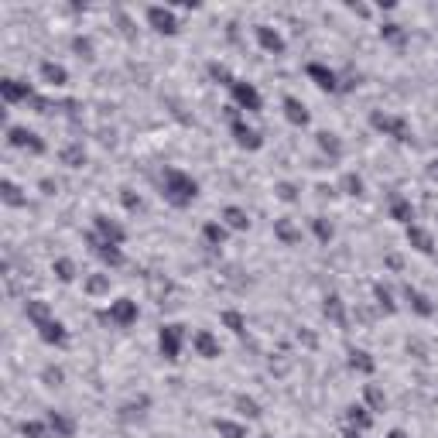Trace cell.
<instances>
[{"mask_svg":"<svg viewBox=\"0 0 438 438\" xmlns=\"http://www.w3.org/2000/svg\"><path fill=\"white\" fill-rule=\"evenodd\" d=\"M199 178L189 175L185 168H165L161 172V199L172 206V209H189L192 202L199 199Z\"/></svg>","mask_w":438,"mask_h":438,"instance_id":"6da1fadb","label":"cell"},{"mask_svg":"<svg viewBox=\"0 0 438 438\" xmlns=\"http://www.w3.org/2000/svg\"><path fill=\"white\" fill-rule=\"evenodd\" d=\"M185 339H189V329L182 322H165L158 329V353L165 363H178L182 360V349H185Z\"/></svg>","mask_w":438,"mask_h":438,"instance_id":"7a4b0ae2","label":"cell"},{"mask_svg":"<svg viewBox=\"0 0 438 438\" xmlns=\"http://www.w3.org/2000/svg\"><path fill=\"white\" fill-rule=\"evenodd\" d=\"M229 137H233L236 148H243V151H261V148H264V133L257 131V127H250L247 116L240 114L236 106H229Z\"/></svg>","mask_w":438,"mask_h":438,"instance_id":"3957f363","label":"cell"},{"mask_svg":"<svg viewBox=\"0 0 438 438\" xmlns=\"http://www.w3.org/2000/svg\"><path fill=\"white\" fill-rule=\"evenodd\" d=\"M370 127L383 137H394L400 144H407L411 141V124H407V116L400 114H387V110H373L370 114Z\"/></svg>","mask_w":438,"mask_h":438,"instance_id":"277c9868","label":"cell"},{"mask_svg":"<svg viewBox=\"0 0 438 438\" xmlns=\"http://www.w3.org/2000/svg\"><path fill=\"white\" fill-rule=\"evenodd\" d=\"M7 148L24 151V154H35V158L48 151L45 137H41L38 131H31V127H24V124H7Z\"/></svg>","mask_w":438,"mask_h":438,"instance_id":"5b68a950","label":"cell"},{"mask_svg":"<svg viewBox=\"0 0 438 438\" xmlns=\"http://www.w3.org/2000/svg\"><path fill=\"white\" fill-rule=\"evenodd\" d=\"M144 21H148L151 31L168 35V38L182 31V21H178V14H175V7H168V4H148V7H144Z\"/></svg>","mask_w":438,"mask_h":438,"instance_id":"8992f818","label":"cell"},{"mask_svg":"<svg viewBox=\"0 0 438 438\" xmlns=\"http://www.w3.org/2000/svg\"><path fill=\"white\" fill-rule=\"evenodd\" d=\"M137 319H141V305L133 298H114L110 305L99 312V322H110L116 329H131Z\"/></svg>","mask_w":438,"mask_h":438,"instance_id":"52a82bcc","label":"cell"},{"mask_svg":"<svg viewBox=\"0 0 438 438\" xmlns=\"http://www.w3.org/2000/svg\"><path fill=\"white\" fill-rule=\"evenodd\" d=\"M229 96H233V106L240 110V114H261L264 110V93L247 82V79H236L233 86H229Z\"/></svg>","mask_w":438,"mask_h":438,"instance_id":"ba28073f","label":"cell"},{"mask_svg":"<svg viewBox=\"0 0 438 438\" xmlns=\"http://www.w3.org/2000/svg\"><path fill=\"white\" fill-rule=\"evenodd\" d=\"M35 86L28 79H18V76H4L0 79V99L7 106H21V103H31L35 99Z\"/></svg>","mask_w":438,"mask_h":438,"instance_id":"9c48e42d","label":"cell"},{"mask_svg":"<svg viewBox=\"0 0 438 438\" xmlns=\"http://www.w3.org/2000/svg\"><path fill=\"white\" fill-rule=\"evenodd\" d=\"M86 243H89V250H93V257L99 261L103 267H110V270H116V267L127 264V257H124V250L116 247V243H106V240H99L96 233H86Z\"/></svg>","mask_w":438,"mask_h":438,"instance_id":"30bf717a","label":"cell"},{"mask_svg":"<svg viewBox=\"0 0 438 438\" xmlns=\"http://www.w3.org/2000/svg\"><path fill=\"white\" fill-rule=\"evenodd\" d=\"M253 41L261 45V52H267V55H285L288 48L285 35L274 24H253Z\"/></svg>","mask_w":438,"mask_h":438,"instance_id":"8fae6325","label":"cell"},{"mask_svg":"<svg viewBox=\"0 0 438 438\" xmlns=\"http://www.w3.org/2000/svg\"><path fill=\"white\" fill-rule=\"evenodd\" d=\"M400 298H404V305L411 308V315H418V319H435V302L415 285H404L400 288Z\"/></svg>","mask_w":438,"mask_h":438,"instance_id":"7c38bea8","label":"cell"},{"mask_svg":"<svg viewBox=\"0 0 438 438\" xmlns=\"http://www.w3.org/2000/svg\"><path fill=\"white\" fill-rule=\"evenodd\" d=\"M93 233L99 240H106V243H116V247H124V240H127V229L120 219H110L106 212H96L93 216Z\"/></svg>","mask_w":438,"mask_h":438,"instance_id":"4fadbf2b","label":"cell"},{"mask_svg":"<svg viewBox=\"0 0 438 438\" xmlns=\"http://www.w3.org/2000/svg\"><path fill=\"white\" fill-rule=\"evenodd\" d=\"M305 76L315 82V89H322V93H339V72H336L332 65H325V62H308Z\"/></svg>","mask_w":438,"mask_h":438,"instance_id":"5bb4252c","label":"cell"},{"mask_svg":"<svg viewBox=\"0 0 438 438\" xmlns=\"http://www.w3.org/2000/svg\"><path fill=\"white\" fill-rule=\"evenodd\" d=\"M192 349H195V356H202V360H219V356H223V343H219V336L209 332V329H195V332H192Z\"/></svg>","mask_w":438,"mask_h":438,"instance_id":"9a60e30c","label":"cell"},{"mask_svg":"<svg viewBox=\"0 0 438 438\" xmlns=\"http://www.w3.org/2000/svg\"><path fill=\"white\" fill-rule=\"evenodd\" d=\"M404 240H407V247L425 253V257H432L435 253V233L432 229L418 226V223H411V226H404Z\"/></svg>","mask_w":438,"mask_h":438,"instance_id":"2e32d148","label":"cell"},{"mask_svg":"<svg viewBox=\"0 0 438 438\" xmlns=\"http://www.w3.org/2000/svg\"><path fill=\"white\" fill-rule=\"evenodd\" d=\"M35 332H38L41 343H45V346H55V349H65V346H69V339H72V336H69V325L62 322V319H52V322L38 325Z\"/></svg>","mask_w":438,"mask_h":438,"instance_id":"e0dca14e","label":"cell"},{"mask_svg":"<svg viewBox=\"0 0 438 438\" xmlns=\"http://www.w3.org/2000/svg\"><path fill=\"white\" fill-rule=\"evenodd\" d=\"M281 110H285V120L291 127H308V124H312V114H308L305 99H298V96L288 93L285 99H281Z\"/></svg>","mask_w":438,"mask_h":438,"instance_id":"ac0fdd59","label":"cell"},{"mask_svg":"<svg viewBox=\"0 0 438 438\" xmlns=\"http://www.w3.org/2000/svg\"><path fill=\"white\" fill-rule=\"evenodd\" d=\"M346 366H349L353 373H360V377H373V373H377L373 353H370V349H356V346L346 353Z\"/></svg>","mask_w":438,"mask_h":438,"instance_id":"d6986e66","label":"cell"},{"mask_svg":"<svg viewBox=\"0 0 438 438\" xmlns=\"http://www.w3.org/2000/svg\"><path fill=\"white\" fill-rule=\"evenodd\" d=\"M322 315L329 319L332 325H339V329H346V322H349V315H346V302L339 291H329L322 298Z\"/></svg>","mask_w":438,"mask_h":438,"instance_id":"ffe728a7","label":"cell"},{"mask_svg":"<svg viewBox=\"0 0 438 438\" xmlns=\"http://www.w3.org/2000/svg\"><path fill=\"white\" fill-rule=\"evenodd\" d=\"M38 76H41V82H48V86H55V89L69 86V69H65L62 62H55V58H45V62H41Z\"/></svg>","mask_w":438,"mask_h":438,"instance_id":"44dd1931","label":"cell"},{"mask_svg":"<svg viewBox=\"0 0 438 438\" xmlns=\"http://www.w3.org/2000/svg\"><path fill=\"white\" fill-rule=\"evenodd\" d=\"M343 421L346 428H356V432H370L373 428V411L366 404H349L343 411Z\"/></svg>","mask_w":438,"mask_h":438,"instance_id":"7402d4cb","label":"cell"},{"mask_svg":"<svg viewBox=\"0 0 438 438\" xmlns=\"http://www.w3.org/2000/svg\"><path fill=\"white\" fill-rule=\"evenodd\" d=\"M45 421L52 425L55 438H76V432H79V421L72 418L69 411H48V415H45Z\"/></svg>","mask_w":438,"mask_h":438,"instance_id":"603a6c76","label":"cell"},{"mask_svg":"<svg viewBox=\"0 0 438 438\" xmlns=\"http://www.w3.org/2000/svg\"><path fill=\"white\" fill-rule=\"evenodd\" d=\"M315 144H319V151L329 158V161H339L346 154V144H343V137L336 131H319L315 133Z\"/></svg>","mask_w":438,"mask_h":438,"instance_id":"cb8c5ba5","label":"cell"},{"mask_svg":"<svg viewBox=\"0 0 438 438\" xmlns=\"http://www.w3.org/2000/svg\"><path fill=\"white\" fill-rule=\"evenodd\" d=\"M0 202H4L7 209H24V206H28V192L21 189L14 178H4V182H0Z\"/></svg>","mask_w":438,"mask_h":438,"instance_id":"d4e9b609","label":"cell"},{"mask_svg":"<svg viewBox=\"0 0 438 438\" xmlns=\"http://www.w3.org/2000/svg\"><path fill=\"white\" fill-rule=\"evenodd\" d=\"M24 319L38 329V325L52 322V319H55V312H52V305H48L45 298H28V302H24Z\"/></svg>","mask_w":438,"mask_h":438,"instance_id":"484cf974","label":"cell"},{"mask_svg":"<svg viewBox=\"0 0 438 438\" xmlns=\"http://www.w3.org/2000/svg\"><path fill=\"white\" fill-rule=\"evenodd\" d=\"M58 161H62L65 168H82V165L89 161L86 144H82V141H69V144H62V148H58Z\"/></svg>","mask_w":438,"mask_h":438,"instance_id":"4316f807","label":"cell"},{"mask_svg":"<svg viewBox=\"0 0 438 438\" xmlns=\"http://www.w3.org/2000/svg\"><path fill=\"white\" fill-rule=\"evenodd\" d=\"M219 219H223V226L229 233H247L250 229V212L243 206H226V209L219 212Z\"/></svg>","mask_w":438,"mask_h":438,"instance_id":"83f0119b","label":"cell"},{"mask_svg":"<svg viewBox=\"0 0 438 438\" xmlns=\"http://www.w3.org/2000/svg\"><path fill=\"white\" fill-rule=\"evenodd\" d=\"M387 212H390V219H394V223H400V226H411V223H415V206H411V199H407V195H390V206H387Z\"/></svg>","mask_w":438,"mask_h":438,"instance_id":"f1b7e54d","label":"cell"},{"mask_svg":"<svg viewBox=\"0 0 438 438\" xmlns=\"http://www.w3.org/2000/svg\"><path fill=\"white\" fill-rule=\"evenodd\" d=\"M212 432L219 438H250L247 421H236V418H212Z\"/></svg>","mask_w":438,"mask_h":438,"instance_id":"f546056e","label":"cell"},{"mask_svg":"<svg viewBox=\"0 0 438 438\" xmlns=\"http://www.w3.org/2000/svg\"><path fill=\"white\" fill-rule=\"evenodd\" d=\"M110 288H114V278H110L106 270H99V274H86V278H82V291H86L89 298H103V295H110Z\"/></svg>","mask_w":438,"mask_h":438,"instance_id":"4dcf8cb0","label":"cell"},{"mask_svg":"<svg viewBox=\"0 0 438 438\" xmlns=\"http://www.w3.org/2000/svg\"><path fill=\"white\" fill-rule=\"evenodd\" d=\"M274 236H278L285 247H295V243H302V226H295V219L281 216V219H274Z\"/></svg>","mask_w":438,"mask_h":438,"instance_id":"1f68e13d","label":"cell"},{"mask_svg":"<svg viewBox=\"0 0 438 438\" xmlns=\"http://www.w3.org/2000/svg\"><path fill=\"white\" fill-rule=\"evenodd\" d=\"M199 233H202V240H206V247H223V243H226V240H229V229L223 226V219H206Z\"/></svg>","mask_w":438,"mask_h":438,"instance_id":"d6a6232c","label":"cell"},{"mask_svg":"<svg viewBox=\"0 0 438 438\" xmlns=\"http://www.w3.org/2000/svg\"><path fill=\"white\" fill-rule=\"evenodd\" d=\"M233 407H236V415H240V418H247V421H257L261 415H264L261 400L250 398V394H236V398H233Z\"/></svg>","mask_w":438,"mask_h":438,"instance_id":"836d02e7","label":"cell"},{"mask_svg":"<svg viewBox=\"0 0 438 438\" xmlns=\"http://www.w3.org/2000/svg\"><path fill=\"white\" fill-rule=\"evenodd\" d=\"M18 432L24 438H55V432H52V425L45 418H24L18 425Z\"/></svg>","mask_w":438,"mask_h":438,"instance_id":"e575fe53","label":"cell"},{"mask_svg":"<svg viewBox=\"0 0 438 438\" xmlns=\"http://www.w3.org/2000/svg\"><path fill=\"white\" fill-rule=\"evenodd\" d=\"M52 274H55L58 285H72L76 274H79V267H76L72 257H55V261H52Z\"/></svg>","mask_w":438,"mask_h":438,"instance_id":"d590c367","label":"cell"},{"mask_svg":"<svg viewBox=\"0 0 438 438\" xmlns=\"http://www.w3.org/2000/svg\"><path fill=\"white\" fill-rule=\"evenodd\" d=\"M219 322L226 325L233 336H240V339L247 336V315H243V312H236V308H223V312H219Z\"/></svg>","mask_w":438,"mask_h":438,"instance_id":"8d00e7d4","label":"cell"},{"mask_svg":"<svg viewBox=\"0 0 438 438\" xmlns=\"http://www.w3.org/2000/svg\"><path fill=\"white\" fill-rule=\"evenodd\" d=\"M373 302L383 315H398V302H394V291L383 285V281H373Z\"/></svg>","mask_w":438,"mask_h":438,"instance_id":"74e56055","label":"cell"},{"mask_svg":"<svg viewBox=\"0 0 438 438\" xmlns=\"http://www.w3.org/2000/svg\"><path fill=\"white\" fill-rule=\"evenodd\" d=\"M308 229H312V236H315L322 247H329V243H332V236H336V226H332L325 216H312V219H308Z\"/></svg>","mask_w":438,"mask_h":438,"instance_id":"f35d334b","label":"cell"},{"mask_svg":"<svg viewBox=\"0 0 438 438\" xmlns=\"http://www.w3.org/2000/svg\"><path fill=\"white\" fill-rule=\"evenodd\" d=\"M363 400H366V407H370L373 415L387 407V394H383L380 383H366V387H363Z\"/></svg>","mask_w":438,"mask_h":438,"instance_id":"ab89813d","label":"cell"},{"mask_svg":"<svg viewBox=\"0 0 438 438\" xmlns=\"http://www.w3.org/2000/svg\"><path fill=\"white\" fill-rule=\"evenodd\" d=\"M339 189H343V195H353V199H360L363 192H366V185H363V178L356 172H346L343 178H339Z\"/></svg>","mask_w":438,"mask_h":438,"instance_id":"60d3db41","label":"cell"},{"mask_svg":"<svg viewBox=\"0 0 438 438\" xmlns=\"http://www.w3.org/2000/svg\"><path fill=\"white\" fill-rule=\"evenodd\" d=\"M209 79L219 82V86H233V82H236V76L229 72L226 62H209Z\"/></svg>","mask_w":438,"mask_h":438,"instance_id":"b9f144b4","label":"cell"},{"mask_svg":"<svg viewBox=\"0 0 438 438\" xmlns=\"http://www.w3.org/2000/svg\"><path fill=\"white\" fill-rule=\"evenodd\" d=\"M380 38L390 41V45H404V38H407V35H404V28H400L398 21H383V24H380Z\"/></svg>","mask_w":438,"mask_h":438,"instance_id":"7bdbcfd3","label":"cell"},{"mask_svg":"<svg viewBox=\"0 0 438 438\" xmlns=\"http://www.w3.org/2000/svg\"><path fill=\"white\" fill-rule=\"evenodd\" d=\"M148 404H151V400H148V398L127 400V404H124V407H120V418H124V421H133V418H141V415H144V411H148Z\"/></svg>","mask_w":438,"mask_h":438,"instance_id":"ee69618b","label":"cell"},{"mask_svg":"<svg viewBox=\"0 0 438 438\" xmlns=\"http://www.w3.org/2000/svg\"><path fill=\"white\" fill-rule=\"evenodd\" d=\"M274 195H278L281 202H288V206H291V202H298V199H302V189H298L295 182H278V185H274Z\"/></svg>","mask_w":438,"mask_h":438,"instance_id":"f6af8a7d","label":"cell"},{"mask_svg":"<svg viewBox=\"0 0 438 438\" xmlns=\"http://www.w3.org/2000/svg\"><path fill=\"white\" fill-rule=\"evenodd\" d=\"M72 52H76L79 58H86V62H89V58L96 55L93 38H89V35H76V38H72Z\"/></svg>","mask_w":438,"mask_h":438,"instance_id":"bcb514c9","label":"cell"},{"mask_svg":"<svg viewBox=\"0 0 438 438\" xmlns=\"http://www.w3.org/2000/svg\"><path fill=\"white\" fill-rule=\"evenodd\" d=\"M120 206H124L127 212H141V209H144V199H141L133 189H127V185H124V189H120Z\"/></svg>","mask_w":438,"mask_h":438,"instance_id":"7dc6e473","label":"cell"},{"mask_svg":"<svg viewBox=\"0 0 438 438\" xmlns=\"http://www.w3.org/2000/svg\"><path fill=\"white\" fill-rule=\"evenodd\" d=\"M62 380H65L62 366H52V363H48V366L41 370V383H45V387H62Z\"/></svg>","mask_w":438,"mask_h":438,"instance_id":"c3c4849f","label":"cell"},{"mask_svg":"<svg viewBox=\"0 0 438 438\" xmlns=\"http://www.w3.org/2000/svg\"><path fill=\"white\" fill-rule=\"evenodd\" d=\"M346 11H349V14H356V18H370V14H373L366 4H346Z\"/></svg>","mask_w":438,"mask_h":438,"instance_id":"681fc988","label":"cell"},{"mask_svg":"<svg viewBox=\"0 0 438 438\" xmlns=\"http://www.w3.org/2000/svg\"><path fill=\"white\" fill-rule=\"evenodd\" d=\"M298 339H302V343H305L308 349H315V343H319V339H315V336H312L308 329H302V332H298Z\"/></svg>","mask_w":438,"mask_h":438,"instance_id":"f907efd6","label":"cell"},{"mask_svg":"<svg viewBox=\"0 0 438 438\" xmlns=\"http://www.w3.org/2000/svg\"><path fill=\"white\" fill-rule=\"evenodd\" d=\"M41 192H45V195H55V182H52V178H45V182H41Z\"/></svg>","mask_w":438,"mask_h":438,"instance_id":"816d5d0a","label":"cell"},{"mask_svg":"<svg viewBox=\"0 0 438 438\" xmlns=\"http://www.w3.org/2000/svg\"><path fill=\"white\" fill-rule=\"evenodd\" d=\"M343 438H366V432H356V428H343Z\"/></svg>","mask_w":438,"mask_h":438,"instance_id":"f5cc1de1","label":"cell"},{"mask_svg":"<svg viewBox=\"0 0 438 438\" xmlns=\"http://www.w3.org/2000/svg\"><path fill=\"white\" fill-rule=\"evenodd\" d=\"M387 267H390V270H400V257H398V253H390V257H387Z\"/></svg>","mask_w":438,"mask_h":438,"instance_id":"db71d44e","label":"cell"},{"mask_svg":"<svg viewBox=\"0 0 438 438\" xmlns=\"http://www.w3.org/2000/svg\"><path fill=\"white\" fill-rule=\"evenodd\" d=\"M387 438H411V435H407L404 428H390V432H387Z\"/></svg>","mask_w":438,"mask_h":438,"instance_id":"11a10c76","label":"cell"},{"mask_svg":"<svg viewBox=\"0 0 438 438\" xmlns=\"http://www.w3.org/2000/svg\"><path fill=\"white\" fill-rule=\"evenodd\" d=\"M261 438H274V435H261Z\"/></svg>","mask_w":438,"mask_h":438,"instance_id":"9f6ffc18","label":"cell"}]
</instances>
